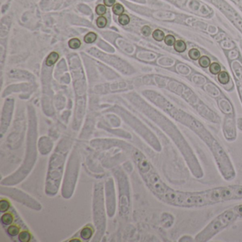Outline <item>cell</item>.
<instances>
[{
    "label": "cell",
    "mask_w": 242,
    "mask_h": 242,
    "mask_svg": "<svg viewBox=\"0 0 242 242\" xmlns=\"http://www.w3.org/2000/svg\"><path fill=\"white\" fill-rule=\"evenodd\" d=\"M92 216L95 234L92 241H101L107 228L108 215L104 200V182H95L93 185Z\"/></svg>",
    "instance_id": "5b68a950"
},
{
    "label": "cell",
    "mask_w": 242,
    "mask_h": 242,
    "mask_svg": "<svg viewBox=\"0 0 242 242\" xmlns=\"http://www.w3.org/2000/svg\"><path fill=\"white\" fill-rule=\"evenodd\" d=\"M106 23H107L106 19L102 16H100L97 19V25L99 28H104L106 25Z\"/></svg>",
    "instance_id": "4dcf8cb0"
},
{
    "label": "cell",
    "mask_w": 242,
    "mask_h": 242,
    "mask_svg": "<svg viewBox=\"0 0 242 242\" xmlns=\"http://www.w3.org/2000/svg\"><path fill=\"white\" fill-rule=\"evenodd\" d=\"M17 239L20 242H28L32 239V234L28 229H22L19 234Z\"/></svg>",
    "instance_id": "e0dca14e"
},
{
    "label": "cell",
    "mask_w": 242,
    "mask_h": 242,
    "mask_svg": "<svg viewBox=\"0 0 242 242\" xmlns=\"http://www.w3.org/2000/svg\"><path fill=\"white\" fill-rule=\"evenodd\" d=\"M129 22H130V18L128 15L127 14H121L120 15L119 17V22L120 23V24L121 25L125 26L129 24Z\"/></svg>",
    "instance_id": "f1b7e54d"
},
{
    "label": "cell",
    "mask_w": 242,
    "mask_h": 242,
    "mask_svg": "<svg viewBox=\"0 0 242 242\" xmlns=\"http://www.w3.org/2000/svg\"><path fill=\"white\" fill-rule=\"evenodd\" d=\"M219 83L223 85H227L230 81V76L229 73L226 71H221L217 76Z\"/></svg>",
    "instance_id": "ac0fdd59"
},
{
    "label": "cell",
    "mask_w": 242,
    "mask_h": 242,
    "mask_svg": "<svg viewBox=\"0 0 242 242\" xmlns=\"http://www.w3.org/2000/svg\"><path fill=\"white\" fill-rule=\"evenodd\" d=\"M106 9L105 7V6L102 5V4H99L96 7V13L100 16H102L106 13Z\"/></svg>",
    "instance_id": "1f68e13d"
},
{
    "label": "cell",
    "mask_w": 242,
    "mask_h": 242,
    "mask_svg": "<svg viewBox=\"0 0 242 242\" xmlns=\"http://www.w3.org/2000/svg\"><path fill=\"white\" fill-rule=\"evenodd\" d=\"M198 60H199L200 66L201 67L203 68H207L209 67V66H210V64H211L210 59H209L208 57L206 56H203L200 57Z\"/></svg>",
    "instance_id": "603a6c76"
},
{
    "label": "cell",
    "mask_w": 242,
    "mask_h": 242,
    "mask_svg": "<svg viewBox=\"0 0 242 242\" xmlns=\"http://www.w3.org/2000/svg\"><path fill=\"white\" fill-rule=\"evenodd\" d=\"M239 217L234 208L226 209L212 220L195 237L197 242H207L224 229L231 225Z\"/></svg>",
    "instance_id": "ba28073f"
},
{
    "label": "cell",
    "mask_w": 242,
    "mask_h": 242,
    "mask_svg": "<svg viewBox=\"0 0 242 242\" xmlns=\"http://www.w3.org/2000/svg\"><path fill=\"white\" fill-rule=\"evenodd\" d=\"M161 201L175 207L192 208L224 203L223 187L197 192L175 190L169 188Z\"/></svg>",
    "instance_id": "3957f363"
},
{
    "label": "cell",
    "mask_w": 242,
    "mask_h": 242,
    "mask_svg": "<svg viewBox=\"0 0 242 242\" xmlns=\"http://www.w3.org/2000/svg\"><path fill=\"white\" fill-rule=\"evenodd\" d=\"M10 209H11L10 202L6 198H1L0 200V211L1 214L9 211Z\"/></svg>",
    "instance_id": "d6986e66"
},
{
    "label": "cell",
    "mask_w": 242,
    "mask_h": 242,
    "mask_svg": "<svg viewBox=\"0 0 242 242\" xmlns=\"http://www.w3.org/2000/svg\"><path fill=\"white\" fill-rule=\"evenodd\" d=\"M118 195V210L121 217L129 215L131 208V187L128 173L123 167L117 165L112 168Z\"/></svg>",
    "instance_id": "52a82bcc"
},
{
    "label": "cell",
    "mask_w": 242,
    "mask_h": 242,
    "mask_svg": "<svg viewBox=\"0 0 242 242\" xmlns=\"http://www.w3.org/2000/svg\"><path fill=\"white\" fill-rule=\"evenodd\" d=\"M104 3L107 7H112L114 5L115 0H104Z\"/></svg>",
    "instance_id": "e575fe53"
},
{
    "label": "cell",
    "mask_w": 242,
    "mask_h": 242,
    "mask_svg": "<svg viewBox=\"0 0 242 242\" xmlns=\"http://www.w3.org/2000/svg\"><path fill=\"white\" fill-rule=\"evenodd\" d=\"M97 39V34L93 33V32H89L87 34L86 36L84 38V41L87 43H93L96 41Z\"/></svg>",
    "instance_id": "4316f807"
},
{
    "label": "cell",
    "mask_w": 242,
    "mask_h": 242,
    "mask_svg": "<svg viewBox=\"0 0 242 242\" xmlns=\"http://www.w3.org/2000/svg\"><path fill=\"white\" fill-rule=\"evenodd\" d=\"M141 33L143 35L145 36H148L150 34V33H151V29H150L149 26H144L141 29Z\"/></svg>",
    "instance_id": "d6a6232c"
},
{
    "label": "cell",
    "mask_w": 242,
    "mask_h": 242,
    "mask_svg": "<svg viewBox=\"0 0 242 242\" xmlns=\"http://www.w3.org/2000/svg\"><path fill=\"white\" fill-rule=\"evenodd\" d=\"M112 10H113V12L116 15H119V16H120V15L123 14L124 9L123 6L120 4H115L113 6Z\"/></svg>",
    "instance_id": "83f0119b"
},
{
    "label": "cell",
    "mask_w": 242,
    "mask_h": 242,
    "mask_svg": "<svg viewBox=\"0 0 242 242\" xmlns=\"http://www.w3.org/2000/svg\"><path fill=\"white\" fill-rule=\"evenodd\" d=\"M89 145L92 148L99 151H103L112 148H118L124 150L125 153L128 155L134 147L132 144L126 141L113 139H94L90 141Z\"/></svg>",
    "instance_id": "8fae6325"
},
{
    "label": "cell",
    "mask_w": 242,
    "mask_h": 242,
    "mask_svg": "<svg viewBox=\"0 0 242 242\" xmlns=\"http://www.w3.org/2000/svg\"><path fill=\"white\" fill-rule=\"evenodd\" d=\"M38 139L39 138L36 124L34 121H31L26 137L24 157L22 164L14 173L1 179L0 185L16 186L29 176L35 168L39 158Z\"/></svg>",
    "instance_id": "277c9868"
},
{
    "label": "cell",
    "mask_w": 242,
    "mask_h": 242,
    "mask_svg": "<svg viewBox=\"0 0 242 242\" xmlns=\"http://www.w3.org/2000/svg\"><path fill=\"white\" fill-rule=\"evenodd\" d=\"M22 226H26L24 224H21V223L17 222L16 224H14V223H13L12 224L7 226V229H6V233H7V235H8L9 237H11V239H14V238L18 237L19 234L21 231L22 230Z\"/></svg>",
    "instance_id": "9a60e30c"
},
{
    "label": "cell",
    "mask_w": 242,
    "mask_h": 242,
    "mask_svg": "<svg viewBox=\"0 0 242 242\" xmlns=\"http://www.w3.org/2000/svg\"><path fill=\"white\" fill-rule=\"evenodd\" d=\"M238 127L242 131V119H239L238 120Z\"/></svg>",
    "instance_id": "d590c367"
},
{
    "label": "cell",
    "mask_w": 242,
    "mask_h": 242,
    "mask_svg": "<svg viewBox=\"0 0 242 242\" xmlns=\"http://www.w3.org/2000/svg\"><path fill=\"white\" fill-rule=\"evenodd\" d=\"M173 48L174 50L178 53H183L186 51L187 46L185 41L182 40H178L175 42L174 45H173Z\"/></svg>",
    "instance_id": "ffe728a7"
},
{
    "label": "cell",
    "mask_w": 242,
    "mask_h": 242,
    "mask_svg": "<svg viewBox=\"0 0 242 242\" xmlns=\"http://www.w3.org/2000/svg\"><path fill=\"white\" fill-rule=\"evenodd\" d=\"M74 144V141L70 137H63L51 153L44 186V192L48 197H56L60 191L66 164Z\"/></svg>",
    "instance_id": "7a4b0ae2"
},
{
    "label": "cell",
    "mask_w": 242,
    "mask_h": 242,
    "mask_svg": "<svg viewBox=\"0 0 242 242\" xmlns=\"http://www.w3.org/2000/svg\"><path fill=\"white\" fill-rule=\"evenodd\" d=\"M104 200L108 218H113L118 209V195L115 180L113 176H108L104 181Z\"/></svg>",
    "instance_id": "30bf717a"
},
{
    "label": "cell",
    "mask_w": 242,
    "mask_h": 242,
    "mask_svg": "<svg viewBox=\"0 0 242 242\" xmlns=\"http://www.w3.org/2000/svg\"><path fill=\"white\" fill-rule=\"evenodd\" d=\"M82 159L80 144H75L68 157L60 189L65 200L71 199L75 194L80 173Z\"/></svg>",
    "instance_id": "8992f818"
},
{
    "label": "cell",
    "mask_w": 242,
    "mask_h": 242,
    "mask_svg": "<svg viewBox=\"0 0 242 242\" xmlns=\"http://www.w3.org/2000/svg\"><path fill=\"white\" fill-rule=\"evenodd\" d=\"M13 101L11 100H9L7 101L5 103L4 109L3 110L2 116H1V138H2L4 134H5L8 129L9 124H10L11 115H12L13 111Z\"/></svg>",
    "instance_id": "7c38bea8"
},
{
    "label": "cell",
    "mask_w": 242,
    "mask_h": 242,
    "mask_svg": "<svg viewBox=\"0 0 242 242\" xmlns=\"http://www.w3.org/2000/svg\"><path fill=\"white\" fill-rule=\"evenodd\" d=\"M152 36H153V39L157 41H162L163 40H164L165 37L163 31H162L161 30L159 29L155 30V31L153 32V34H152Z\"/></svg>",
    "instance_id": "d4e9b609"
},
{
    "label": "cell",
    "mask_w": 242,
    "mask_h": 242,
    "mask_svg": "<svg viewBox=\"0 0 242 242\" xmlns=\"http://www.w3.org/2000/svg\"><path fill=\"white\" fill-rule=\"evenodd\" d=\"M95 234V229L94 225L92 224H87L86 226H83L80 231V238L82 241H88L93 239Z\"/></svg>",
    "instance_id": "5bb4252c"
},
{
    "label": "cell",
    "mask_w": 242,
    "mask_h": 242,
    "mask_svg": "<svg viewBox=\"0 0 242 242\" xmlns=\"http://www.w3.org/2000/svg\"><path fill=\"white\" fill-rule=\"evenodd\" d=\"M58 58L59 55L58 53L56 52H52L49 54L48 56L45 64H46L47 66H52L53 64L56 63L57 60H58Z\"/></svg>",
    "instance_id": "44dd1931"
},
{
    "label": "cell",
    "mask_w": 242,
    "mask_h": 242,
    "mask_svg": "<svg viewBox=\"0 0 242 242\" xmlns=\"http://www.w3.org/2000/svg\"><path fill=\"white\" fill-rule=\"evenodd\" d=\"M1 225L5 227H7L15 222V214L14 210L12 211H7V212L2 213L1 218H0Z\"/></svg>",
    "instance_id": "2e32d148"
},
{
    "label": "cell",
    "mask_w": 242,
    "mask_h": 242,
    "mask_svg": "<svg viewBox=\"0 0 242 242\" xmlns=\"http://www.w3.org/2000/svg\"><path fill=\"white\" fill-rule=\"evenodd\" d=\"M188 56H189L190 58L193 60H199L200 58V52L197 50V48H192L190 49L188 52Z\"/></svg>",
    "instance_id": "cb8c5ba5"
},
{
    "label": "cell",
    "mask_w": 242,
    "mask_h": 242,
    "mask_svg": "<svg viewBox=\"0 0 242 242\" xmlns=\"http://www.w3.org/2000/svg\"><path fill=\"white\" fill-rule=\"evenodd\" d=\"M69 47L72 49H77L80 47L81 42L78 39H72L68 42Z\"/></svg>",
    "instance_id": "484cf974"
},
{
    "label": "cell",
    "mask_w": 242,
    "mask_h": 242,
    "mask_svg": "<svg viewBox=\"0 0 242 242\" xmlns=\"http://www.w3.org/2000/svg\"><path fill=\"white\" fill-rule=\"evenodd\" d=\"M37 146L39 154L43 156L51 155L56 147V145L51 138L46 136H43L38 139Z\"/></svg>",
    "instance_id": "4fadbf2b"
},
{
    "label": "cell",
    "mask_w": 242,
    "mask_h": 242,
    "mask_svg": "<svg viewBox=\"0 0 242 242\" xmlns=\"http://www.w3.org/2000/svg\"><path fill=\"white\" fill-rule=\"evenodd\" d=\"M0 195L24 205L27 208L36 211H40L43 209V205L35 197L28 192L16 188V186H0Z\"/></svg>",
    "instance_id": "9c48e42d"
},
{
    "label": "cell",
    "mask_w": 242,
    "mask_h": 242,
    "mask_svg": "<svg viewBox=\"0 0 242 242\" xmlns=\"http://www.w3.org/2000/svg\"><path fill=\"white\" fill-rule=\"evenodd\" d=\"M235 211H237V214L239 215V217H242V205H237L236 207H234Z\"/></svg>",
    "instance_id": "836d02e7"
},
{
    "label": "cell",
    "mask_w": 242,
    "mask_h": 242,
    "mask_svg": "<svg viewBox=\"0 0 242 242\" xmlns=\"http://www.w3.org/2000/svg\"><path fill=\"white\" fill-rule=\"evenodd\" d=\"M148 97L158 105L170 113L175 119L192 129L199 136L210 150L217 168L224 180L232 181L236 178L237 173L230 157L219 141L208 130H207L203 124L196 119L190 117L188 114L173 109L170 104L168 103L164 99L161 97L156 96V95H153V93L148 94Z\"/></svg>",
    "instance_id": "6da1fadb"
},
{
    "label": "cell",
    "mask_w": 242,
    "mask_h": 242,
    "mask_svg": "<svg viewBox=\"0 0 242 242\" xmlns=\"http://www.w3.org/2000/svg\"><path fill=\"white\" fill-rule=\"evenodd\" d=\"M175 41V37L173 35H167L165 36V39H164V42L168 46H172V45H174Z\"/></svg>",
    "instance_id": "f546056e"
},
{
    "label": "cell",
    "mask_w": 242,
    "mask_h": 242,
    "mask_svg": "<svg viewBox=\"0 0 242 242\" xmlns=\"http://www.w3.org/2000/svg\"><path fill=\"white\" fill-rule=\"evenodd\" d=\"M209 72H211L212 75H217L221 72V66L220 65L217 63H212L209 66Z\"/></svg>",
    "instance_id": "7402d4cb"
}]
</instances>
